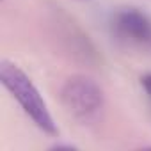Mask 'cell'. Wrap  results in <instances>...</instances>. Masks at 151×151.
<instances>
[{
	"label": "cell",
	"instance_id": "2",
	"mask_svg": "<svg viewBox=\"0 0 151 151\" xmlns=\"http://www.w3.org/2000/svg\"><path fill=\"white\" fill-rule=\"evenodd\" d=\"M66 109L82 123H93L105 107V94L100 84L87 75H73L60 87Z\"/></svg>",
	"mask_w": 151,
	"mask_h": 151
},
{
	"label": "cell",
	"instance_id": "4",
	"mask_svg": "<svg viewBox=\"0 0 151 151\" xmlns=\"http://www.w3.org/2000/svg\"><path fill=\"white\" fill-rule=\"evenodd\" d=\"M140 84H142V87H144V91H146V94L151 98V73H147V75H144V77L140 78Z\"/></svg>",
	"mask_w": 151,
	"mask_h": 151
},
{
	"label": "cell",
	"instance_id": "1",
	"mask_svg": "<svg viewBox=\"0 0 151 151\" xmlns=\"http://www.w3.org/2000/svg\"><path fill=\"white\" fill-rule=\"evenodd\" d=\"M0 82L9 91V94L18 101L25 116L46 135H57L59 128L53 121V116L45 101L43 94L30 80L29 75L14 62L2 59L0 62Z\"/></svg>",
	"mask_w": 151,
	"mask_h": 151
},
{
	"label": "cell",
	"instance_id": "3",
	"mask_svg": "<svg viewBox=\"0 0 151 151\" xmlns=\"http://www.w3.org/2000/svg\"><path fill=\"white\" fill-rule=\"evenodd\" d=\"M114 30L117 36L130 41H149L151 39V20L147 14L128 7L121 9L112 18Z\"/></svg>",
	"mask_w": 151,
	"mask_h": 151
},
{
	"label": "cell",
	"instance_id": "5",
	"mask_svg": "<svg viewBox=\"0 0 151 151\" xmlns=\"http://www.w3.org/2000/svg\"><path fill=\"white\" fill-rule=\"evenodd\" d=\"M82 2H84V0H82Z\"/></svg>",
	"mask_w": 151,
	"mask_h": 151
}]
</instances>
